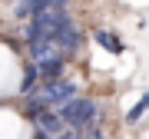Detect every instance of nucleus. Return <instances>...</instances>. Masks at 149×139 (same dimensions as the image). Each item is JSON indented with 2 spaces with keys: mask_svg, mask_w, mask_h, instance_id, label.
Masks as SVG:
<instances>
[{
  "mask_svg": "<svg viewBox=\"0 0 149 139\" xmlns=\"http://www.w3.org/2000/svg\"><path fill=\"white\" fill-rule=\"evenodd\" d=\"M66 3L63 0H40V7H37V13L27 20V43H40V40H56V33L60 27H63V20H66Z\"/></svg>",
  "mask_w": 149,
  "mask_h": 139,
  "instance_id": "1",
  "label": "nucleus"
},
{
  "mask_svg": "<svg viewBox=\"0 0 149 139\" xmlns=\"http://www.w3.org/2000/svg\"><path fill=\"white\" fill-rule=\"evenodd\" d=\"M56 116L63 119L66 129H86V126H93L96 119H100V106H96L93 99L73 96L70 103H63V106L56 109Z\"/></svg>",
  "mask_w": 149,
  "mask_h": 139,
  "instance_id": "2",
  "label": "nucleus"
},
{
  "mask_svg": "<svg viewBox=\"0 0 149 139\" xmlns=\"http://www.w3.org/2000/svg\"><path fill=\"white\" fill-rule=\"evenodd\" d=\"M56 60H66V53L60 50L56 40H40V43H30V63L33 66H47V63H56Z\"/></svg>",
  "mask_w": 149,
  "mask_h": 139,
  "instance_id": "3",
  "label": "nucleus"
},
{
  "mask_svg": "<svg viewBox=\"0 0 149 139\" xmlns=\"http://www.w3.org/2000/svg\"><path fill=\"white\" fill-rule=\"evenodd\" d=\"M63 119L56 116V109H43L37 119H33V133L37 136H47V139H56L60 133H63Z\"/></svg>",
  "mask_w": 149,
  "mask_h": 139,
  "instance_id": "4",
  "label": "nucleus"
},
{
  "mask_svg": "<svg viewBox=\"0 0 149 139\" xmlns=\"http://www.w3.org/2000/svg\"><path fill=\"white\" fill-rule=\"evenodd\" d=\"M56 43H60V50H63L66 56L80 50L83 37H80V27L73 23V17H66V20H63V27H60V33H56Z\"/></svg>",
  "mask_w": 149,
  "mask_h": 139,
  "instance_id": "5",
  "label": "nucleus"
},
{
  "mask_svg": "<svg viewBox=\"0 0 149 139\" xmlns=\"http://www.w3.org/2000/svg\"><path fill=\"white\" fill-rule=\"evenodd\" d=\"M93 37H96V43H100L103 50H109V53H123V40L116 37V33H109V30H96Z\"/></svg>",
  "mask_w": 149,
  "mask_h": 139,
  "instance_id": "6",
  "label": "nucleus"
},
{
  "mask_svg": "<svg viewBox=\"0 0 149 139\" xmlns=\"http://www.w3.org/2000/svg\"><path fill=\"white\" fill-rule=\"evenodd\" d=\"M37 80H40V70L33 66V63H27V70H23V83H20V90H23V93L30 96V93L37 90Z\"/></svg>",
  "mask_w": 149,
  "mask_h": 139,
  "instance_id": "7",
  "label": "nucleus"
},
{
  "mask_svg": "<svg viewBox=\"0 0 149 139\" xmlns=\"http://www.w3.org/2000/svg\"><path fill=\"white\" fill-rule=\"evenodd\" d=\"M146 109H149V90L143 93V96H139V103H136V106L126 113V123H139V116H143Z\"/></svg>",
  "mask_w": 149,
  "mask_h": 139,
  "instance_id": "8",
  "label": "nucleus"
},
{
  "mask_svg": "<svg viewBox=\"0 0 149 139\" xmlns=\"http://www.w3.org/2000/svg\"><path fill=\"white\" fill-rule=\"evenodd\" d=\"M37 7H40V0H23V3L13 7V13H17V17H33V13H37Z\"/></svg>",
  "mask_w": 149,
  "mask_h": 139,
  "instance_id": "9",
  "label": "nucleus"
},
{
  "mask_svg": "<svg viewBox=\"0 0 149 139\" xmlns=\"http://www.w3.org/2000/svg\"><path fill=\"white\" fill-rule=\"evenodd\" d=\"M80 139H103V129H100V123H93V126L80 129Z\"/></svg>",
  "mask_w": 149,
  "mask_h": 139,
  "instance_id": "10",
  "label": "nucleus"
},
{
  "mask_svg": "<svg viewBox=\"0 0 149 139\" xmlns=\"http://www.w3.org/2000/svg\"><path fill=\"white\" fill-rule=\"evenodd\" d=\"M56 139H80V129H63Z\"/></svg>",
  "mask_w": 149,
  "mask_h": 139,
  "instance_id": "11",
  "label": "nucleus"
},
{
  "mask_svg": "<svg viewBox=\"0 0 149 139\" xmlns=\"http://www.w3.org/2000/svg\"><path fill=\"white\" fill-rule=\"evenodd\" d=\"M33 139H47V136H37V133H33Z\"/></svg>",
  "mask_w": 149,
  "mask_h": 139,
  "instance_id": "12",
  "label": "nucleus"
}]
</instances>
